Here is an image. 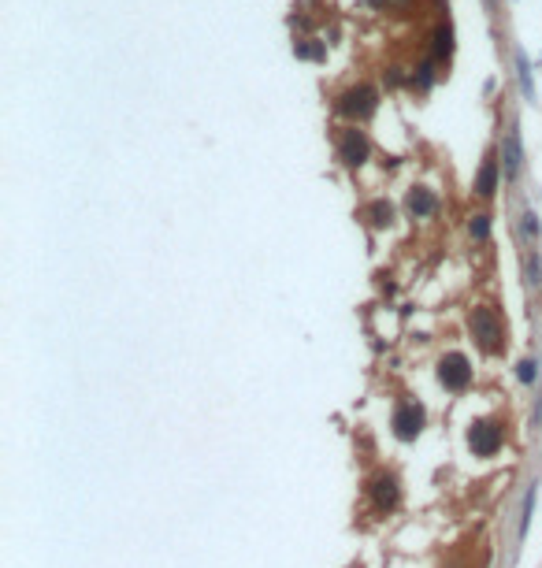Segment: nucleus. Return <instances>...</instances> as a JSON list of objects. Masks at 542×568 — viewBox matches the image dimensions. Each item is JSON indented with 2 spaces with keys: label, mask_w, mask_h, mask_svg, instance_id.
<instances>
[{
  "label": "nucleus",
  "mask_w": 542,
  "mask_h": 568,
  "mask_svg": "<svg viewBox=\"0 0 542 568\" xmlns=\"http://www.w3.org/2000/svg\"><path fill=\"white\" fill-rule=\"evenodd\" d=\"M372 4H375V8H379V4H386V0H372Z\"/></svg>",
  "instance_id": "dca6fc26"
},
{
  "label": "nucleus",
  "mask_w": 542,
  "mask_h": 568,
  "mask_svg": "<svg viewBox=\"0 0 542 568\" xmlns=\"http://www.w3.org/2000/svg\"><path fill=\"white\" fill-rule=\"evenodd\" d=\"M294 52H297V56H323V49L320 45H305V41H297V45H294Z\"/></svg>",
  "instance_id": "2eb2a0df"
},
{
  "label": "nucleus",
  "mask_w": 542,
  "mask_h": 568,
  "mask_svg": "<svg viewBox=\"0 0 542 568\" xmlns=\"http://www.w3.org/2000/svg\"><path fill=\"white\" fill-rule=\"evenodd\" d=\"M516 171H520V134L509 126V134H505V175L516 178Z\"/></svg>",
  "instance_id": "1a4fd4ad"
},
{
  "label": "nucleus",
  "mask_w": 542,
  "mask_h": 568,
  "mask_svg": "<svg viewBox=\"0 0 542 568\" xmlns=\"http://www.w3.org/2000/svg\"><path fill=\"white\" fill-rule=\"evenodd\" d=\"M375 90L372 85H353V90H345L338 97V112L350 115V119H368V115L375 112Z\"/></svg>",
  "instance_id": "f257e3e1"
},
{
  "label": "nucleus",
  "mask_w": 542,
  "mask_h": 568,
  "mask_svg": "<svg viewBox=\"0 0 542 568\" xmlns=\"http://www.w3.org/2000/svg\"><path fill=\"white\" fill-rule=\"evenodd\" d=\"M450 26H442L438 34H435V56H450V49H453V41H450Z\"/></svg>",
  "instance_id": "f8f14e48"
},
{
  "label": "nucleus",
  "mask_w": 542,
  "mask_h": 568,
  "mask_svg": "<svg viewBox=\"0 0 542 568\" xmlns=\"http://www.w3.org/2000/svg\"><path fill=\"white\" fill-rule=\"evenodd\" d=\"M472 335L479 338V346L486 349V353H494L498 346H502V327H498V316L491 312V308H475L472 312Z\"/></svg>",
  "instance_id": "39448f33"
},
{
  "label": "nucleus",
  "mask_w": 542,
  "mask_h": 568,
  "mask_svg": "<svg viewBox=\"0 0 542 568\" xmlns=\"http://www.w3.org/2000/svg\"><path fill=\"white\" fill-rule=\"evenodd\" d=\"M494 186H498V164H494V160H486L483 171H479V182H475V190H479V197H491Z\"/></svg>",
  "instance_id": "9b49d317"
},
{
  "label": "nucleus",
  "mask_w": 542,
  "mask_h": 568,
  "mask_svg": "<svg viewBox=\"0 0 542 568\" xmlns=\"http://www.w3.org/2000/svg\"><path fill=\"white\" fill-rule=\"evenodd\" d=\"M364 216L372 219V227H386V223L394 219V208H390V201H372V205L364 208Z\"/></svg>",
  "instance_id": "9d476101"
},
{
  "label": "nucleus",
  "mask_w": 542,
  "mask_h": 568,
  "mask_svg": "<svg viewBox=\"0 0 542 568\" xmlns=\"http://www.w3.org/2000/svg\"><path fill=\"white\" fill-rule=\"evenodd\" d=\"M368 153H372V145H368V137H364V131H342V137H338V156H342V164H350V167H361L364 160H368Z\"/></svg>",
  "instance_id": "423d86ee"
},
{
  "label": "nucleus",
  "mask_w": 542,
  "mask_h": 568,
  "mask_svg": "<svg viewBox=\"0 0 542 568\" xmlns=\"http://www.w3.org/2000/svg\"><path fill=\"white\" fill-rule=\"evenodd\" d=\"M372 498H375V506L379 509H394L397 506V479L394 476H379L375 483H372Z\"/></svg>",
  "instance_id": "6e6552de"
},
{
  "label": "nucleus",
  "mask_w": 542,
  "mask_h": 568,
  "mask_svg": "<svg viewBox=\"0 0 542 568\" xmlns=\"http://www.w3.org/2000/svg\"><path fill=\"white\" fill-rule=\"evenodd\" d=\"M438 379L446 383V390H464L472 383V364L464 353H446L438 360Z\"/></svg>",
  "instance_id": "f03ea898"
},
{
  "label": "nucleus",
  "mask_w": 542,
  "mask_h": 568,
  "mask_svg": "<svg viewBox=\"0 0 542 568\" xmlns=\"http://www.w3.org/2000/svg\"><path fill=\"white\" fill-rule=\"evenodd\" d=\"M405 205H409V212H413L416 219H424V216H431V212L438 208V197L431 194L427 186H416V190H409V201H405Z\"/></svg>",
  "instance_id": "0eeeda50"
},
{
  "label": "nucleus",
  "mask_w": 542,
  "mask_h": 568,
  "mask_svg": "<svg viewBox=\"0 0 542 568\" xmlns=\"http://www.w3.org/2000/svg\"><path fill=\"white\" fill-rule=\"evenodd\" d=\"M420 431H424V409L416 401H401L394 409V435L401 442H413Z\"/></svg>",
  "instance_id": "20e7f679"
},
{
  "label": "nucleus",
  "mask_w": 542,
  "mask_h": 568,
  "mask_svg": "<svg viewBox=\"0 0 542 568\" xmlns=\"http://www.w3.org/2000/svg\"><path fill=\"white\" fill-rule=\"evenodd\" d=\"M468 231H472V238H479V242H483L486 234H491V219H486V216H475Z\"/></svg>",
  "instance_id": "ddd939ff"
},
{
  "label": "nucleus",
  "mask_w": 542,
  "mask_h": 568,
  "mask_svg": "<svg viewBox=\"0 0 542 568\" xmlns=\"http://www.w3.org/2000/svg\"><path fill=\"white\" fill-rule=\"evenodd\" d=\"M468 446H472V453H475V457H494L498 449H502V427L491 424V420L472 424V431H468Z\"/></svg>",
  "instance_id": "7ed1b4c3"
},
{
  "label": "nucleus",
  "mask_w": 542,
  "mask_h": 568,
  "mask_svg": "<svg viewBox=\"0 0 542 568\" xmlns=\"http://www.w3.org/2000/svg\"><path fill=\"white\" fill-rule=\"evenodd\" d=\"M520 383H535V375H539V364L535 360H524V364H520Z\"/></svg>",
  "instance_id": "4468645a"
}]
</instances>
